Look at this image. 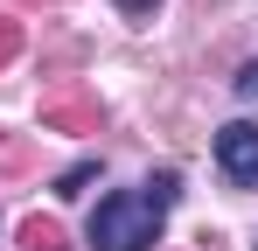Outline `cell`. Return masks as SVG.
<instances>
[{
    "label": "cell",
    "instance_id": "1",
    "mask_svg": "<svg viewBox=\"0 0 258 251\" xmlns=\"http://www.w3.org/2000/svg\"><path fill=\"white\" fill-rule=\"evenodd\" d=\"M174 196H181L174 174H154L147 189L105 196V203L91 209V244H98V251H147L154 237H161V216L174 209Z\"/></svg>",
    "mask_w": 258,
    "mask_h": 251
},
{
    "label": "cell",
    "instance_id": "2",
    "mask_svg": "<svg viewBox=\"0 0 258 251\" xmlns=\"http://www.w3.org/2000/svg\"><path fill=\"white\" fill-rule=\"evenodd\" d=\"M42 126L49 133H98L105 126V105L91 91H49L42 98Z\"/></svg>",
    "mask_w": 258,
    "mask_h": 251
},
{
    "label": "cell",
    "instance_id": "3",
    "mask_svg": "<svg viewBox=\"0 0 258 251\" xmlns=\"http://www.w3.org/2000/svg\"><path fill=\"white\" fill-rule=\"evenodd\" d=\"M216 161H223L230 181H258V126L251 119H230L223 133H216Z\"/></svg>",
    "mask_w": 258,
    "mask_h": 251
},
{
    "label": "cell",
    "instance_id": "4",
    "mask_svg": "<svg viewBox=\"0 0 258 251\" xmlns=\"http://www.w3.org/2000/svg\"><path fill=\"white\" fill-rule=\"evenodd\" d=\"M21 251H70V237H63L56 216H28L21 223Z\"/></svg>",
    "mask_w": 258,
    "mask_h": 251
},
{
    "label": "cell",
    "instance_id": "5",
    "mask_svg": "<svg viewBox=\"0 0 258 251\" xmlns=\"http://www.w3.org/2000/svg\"><path fill=\"white\" fill-rule=\"evenodd\" d=\"M14 56H21V21L0 7V63H14Z\"/></svg>",
    "mask_w": 258,
    "mask_h": 251
},
{
    "label": "cell",
    "instance_id": "6",
    "mask_svg": "<svg viewBox=\"0 0 258 251\" xmlns=\"http://www.w3.org/2000/svg\"><path fill=\"white\" fill-rule=\"evenodd\" d=\"M237 91H244V98H258V63H244V70H237Z\"/></svg>",
    "mask_w": 258,
    "mask_h": 251
},
{
    "label": "cell",
    "instance_id": "7",
    "mask_svg": "<svg viewBox=\"0 0 258 251\" xmlns=\"http://www.w3.org/2000/svg\"><path fill=\"white\" fill-rule=\"evenodd\" d=\"M119 7H126V14H154L161 0H119Z\"/></svg>",
    "mask_w": 258,
    "mask_h": 251
},
{
    "label": "cell",
    "instance_id": "8",
    "mask_svg": "<svg viewBox=\"0 0 258 251\" xmlns=\"http://www.w3.org/2000/svg\"><path fill=\"white\" fill-rule=\"evenodd\" d=\"M14 7H49V0H14Z\"/></svg>",
    "mask_w": 258,
    "mask_h": 251
}]
</instances>
